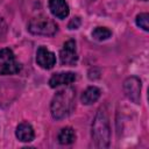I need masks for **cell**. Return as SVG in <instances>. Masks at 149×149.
Here are the masks:
<instances>
[{"mask_svg": "<svg viewBox=\"0 0 149 149\" xmlns=\"http://www.w3.org/2000/svg\"><path fill=\"white\" fill-rule=\"evenodd\" d=\"M74 140H76V133L71 127L63 128L58 134V142L61 144H71L74 142Z\"/></svg>", "mask_w": 149, "mask_h": 149, "instance_id": "12", "label": "cell"}, {"mask_svg": "<svg viewBox=\"0 0 149 149\" xmlns=\"http://www.w3.org/2000/svg\"><path fill=\"white\" fill-rule=\"evenodd\" d=\"M6 31H7V23H6L5 20L0 16V38H2V37L5 36Z\"/></svg>", "mask_w": 149, "mask_h": 149, "instance_id": "16", "label": "cell"}, {"mask_svg": "<svg viewBox=\"0 0 149 149\" xmlns=\"http://www.w3.org/2000/svg\"><path fill=\"white\" fill-rule=\"evenodd\" d=\"M36 63L43 69H52L56 64V56L47 47L41 45L36 51Z\"/></svg>", "mask_w": 149, "mask_h": 149, "instance_id": "7", "label": "cell"}, {"mask_svg": "<svg viewBox=\"0 0 149 149\" xmlns=\"http://www.w3.org/2000/svg\"><path fill=\"white\" fill-rule=\"evenodd\" d=\"M76 80V74L73 72H59L54 73L52 77L49 80L50 87L55 88L62 85H70Z\"/></svg>", "mask_w": 149, "mask_h": 149, "instance_id": "9", "label": "cell"}, {"mask_svg": "<svg viewBox=\"0 0 149 149\" xmlns=\"http://www.w3.org/2000/svg\"><path fill=\"white\" fill-rule=\"evenodd\" d=\"M74 99H76V92L72 87H68L58 91L54 95L50 105L52 118L56 120H62L66 118L74 108Z\"/></svg>", "mask_w": 149, "mask_h": 149, "instance_id": "1", "label": "cell"}, {"mask_svg": "<svg viewBox=\"0 0 149 149\" xmlns=\"http://www.w3.org/2000/svg\"><path fill=\"white\" fill-rule=\"evenodd\" d=\"M28 30H29V33H31L34 35L54 36L58 30V26L50 17L44 16V15H40L36 17H33L29 21Z\"/></svg>", "mask_w": 149, "mask_h": 149, "instance_id": "3", "label": "cell"}, {"mask_svg": "<svg viewBox=\"0 0 149 149\" xmlns=\"http://www.w3.org/2000/svg\"><path fill=\"white\" fill-rule=\"evenodd\" d=\"M21 70L20 63L16 61L13 51L9 48L0 50V74H15Z\"/></svg>", "mask_w": 149, "mask_h": 149, "instance_id": "4", "label": "cell"}, {"mask_svg": "<svg viewBox=\"0 0 149 149\" xmlns=\"http://www.w3.org/2000/svg\"><path fill=\"white\" fill-rule=\"evenodd\" d=\"M15 135L16 137L21 141V142H30L34 140L35 137V133L34 129L31 127L30 123L28 122H21L15 130Z\"/></svg>", "mask_w": 149, "mask_h": 149, "instance_id": "10", "label": "cell"}, {"mask_svg": "<svg viewBox=\"0 0 149 149\" xmlns=\"http://www.w3.org/2000/svg\"><path fill=\"white\" fill-rule=\"evenodd\" d=\"M79 26H80V19H79V17H73V19L69 22L68 28H69V29H78Z\"/></svg>", "mask_w": 149, "mask_h": 149, "instance_id": "15", "label": "cell"}, {"mask_svg": "<svg viewBox=\"0 0 149 149\" xmlns=\"http://www.w3.org/2000/svg\"><path fill=\"white\" fill-rule=\"evenodd\" d=\"M49 9L54 16L61 20L68 17L70 13L69 5L65 0H49Z\"/></svg>", "mask_w": 149, "mask_h": 149, "instance_id": "8", "label": "cell"}, {"mask_svg": "<svg viewBox=\"0 0 149 149\" xmlns=\"http://www.w3.org/2000/svg\"><path fill=\"white\" fill-rule=\"evenodd\" d=\"M112 36V31L106 27H97L92 31V37L97 41H105Z\"/></svg>", "mask_w": 149, "mask_h": 149, "instance_id": "13", "label": "cell"}, {"mask_svg": "<svg viewBox=\"0 0 149 149\" xmlns=\"http://www.w3.org/2000/svg\"><path fill=\"white\" fill-rule=\"evenodd\" d=\"M92 139L98 148H107L111 141V127L105 108L100 107L92 123Z\"/></svg>", "mask_w": 149, "mask_h": 149, "instance_id": "2", "label": "cell"}, {"mask_svg": "<svg viewBox=\"0 0 149 149\" xmlns=\"http://www.w3.org/2000/svg\"><path fill=\"white\" fill-rule=\"evenodd\" d=\"M86 1H94V0H86Z\"/></svg>", "mask_w": 149, "mask_h": 149, "instance_id": "17", "label": "cell"}, {"mask_svg": "<svg viewBox=\"0 0 149 149\" xmlns=\"http://www.w3.org/2000/svg\"><path fill=\"white\" fill-rule=\"evenodd\" d=\"M100 94L101 92L97 86H90L83 92L80 100L84 105H92L100 98Z\"/></svg>", "mask_w": 149, "mask_h": 149, "instance_id": "11", "label": "cell"}, {"mask_svg": "<svg viewBox=\"0 0 149 149\" xmlns=\"http://www.w3.org/2000/svg\"><path fill=\"white\" fill-rule=\"evenodd\" d=\"M135 22L137 27L142 28L144 31L149 30V14L148 13H140L135 19Z\"/></svg>", "mask_w": 149, "mask_h": 149, "instance_id": "14", "label": "cell"}, {"mask_svg": "<svg viewBox=\"0 0 149 149\" xmlns=\"http://www.w3.org/2000/svg\"><path fill=\"white\" fill-rule=\"evenodd\" d=\"M143 1H147V0H143Z\"/></svg>", "mask_w": 149, "mask_h": 149, "instance_id": "18", "label": "cell"}, {"mask_svg": "<svg viewBox=\"0 0 149 149\" xmlns=\"http://www.w3.org/2000/svg\"><path fill=\"white\" fill-rule=\"evenodd\" d=\"M123 91L126 97L134 104H140L141 99V80L135 77H128L123 81Z\"/></svg>", "mask_w": 149, "mask_h": 149, "instance_id": "5", "label": "cell"}, {"mask_svg": "<svg viewBox=\"0 0 149 149\" xmlns=\"http://www.w3.org/2000/svg\"><path fill=\"white\" fill-rule=\"evenodd\" d=\"M59 59H61L62 65L73 66L77 63L78 55H77L76 42L73 40H69L64 43V45H63V48L61 49V52H59Z\"/></svg>", "mask_w": 149, "mask_h": 149, "instance_id": "6", "label": "cell"}]
</instances>
